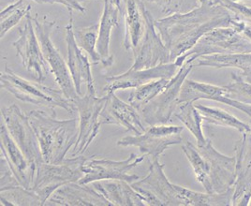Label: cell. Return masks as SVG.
<instances>
[{
	"instance_id": "obj_3",
	"label": "cell",
	"mask_w": 251,
	"mask_h": 206,
	"mask_svg": "<svg viewBox=\"0 0 251 206\" xmlns=\"http://www.w3.org/2000/svg\"><path fill=\"white\" fill-rule=\"evenodd\" d=\"M0 82L1 88L11 93L23 103H31L48 109L59 107L72 114L77 111L74 101L67 99L61 90L52 89L42 82L25 80L17 75L8 65L5 66V72H1Z\"/></svg>"
},
{
	"instance_id": "obj_14",
	"label": "cell",
	"mask_w": 251,
	"mask_h": 206,
	"mask_svg": "<svg viewBox=\"0 0 251 206\" xmlns=\"http://www.w3.org/2000/svg\"><path fill=\"white\" fill-rule=\"evenodd\" d=\"M147 30L138 50L133 53L134 62L130 70H145L171 62V53L157 33L155 21L149 10H146Z\"/></svg>"
},
{
	"instance_id": "obj_25",
	"label": "cell",
	"mask_w": 251,
	"mask_h": 206,
	"mask_svg": "<svg viewBox=\"0 0 251 206\" xmlns=\"http://www.w3.org/2000/svg\"><path fill=\"white\" fill-rule=\"evenodd\" d=\"M121 11L113 0H104V9L100 23L97 50L100 55L101 64L108 68L113 66L115 58L110 52V41L113 28L118 26Z\"/></svg>"
},
{
	"instance_id": "obj_41",
	"label": "cell",
	"mask_w": 251,
	"mask_h": 206,
	"mask_svg": "<svg viewBox=\"0 0 251 206\" xmlns=\"http://www.w3.org/2000/svg\"><path fill=\"white\" fill-rule=\"evenodd\" d=\"M113 1H114V2H115V1H116V0H113Z\"/></svg>"
},
{
	"instance_id": "obj_7",
	"label": "cell",
	"mask_w": 251,
	"mask_h": 206,
	"mask_svg": "<svg viewBox=\"0 0 251 206\" xmlns=\"http://www.w3.org/2000/svg\"><path fill=\"white\" fill-rule=\"evenodd\" d=\"M33 23L38 39L41 43L43 55L49 65L50 71L54 76L55 82L59 85V88L64 93L65 97L71 101H74L79 95L76 92L68 63L64 60L62 55L51 40V34L55 23L47 20L46 17L43 21H40L38 19V16L33 18Z\"/></svg>"
},
{
	"instance_id": "obj_21",
	"label": "cell",
	"mask_w": 251,
	"mask_h": 206,
	"mask_svg": "<svg viewBox=\"0 0 251 206\" xmlns=\"http://www.w3.org/2000/svg\"><path fill=\"white\" fill-rule=\"evenodd\" d=\"M66 42L68 47V67L72 74L76 92L82 96V85L85 84L86 90L95 89L94 79L91 72V64L86 54L78 46L74 36V20L71 19L66 26Z\"/></svg>"
},
{
	"instance_id": "obj_36",
	"label": "cell",
	"mask_w": 251,
	"mask_h": 206,
	"mask_svg": "<svg viewBox=\"0 0 251 206\" xmlns=\"http://www.w3.org/2000/svg\"><path fill=\"white\" fill-rule=\"evenodd\" d=\"M214 4L220 5L224 7L225 9L230 10L231 13H233L236 17L239 19L251 22V6L245 5L240 3L239 1H233V0H211Z\"/></svg>"
},
{
	"instance_id": "obj_18",
	"label": "cell",
	"mask_w": 251,
	"mask_h": 206,
	"mask_svg": "<svg viewBox=\"0 0 251 206\" xmlns=\"http://www.w3.org/2000/svg\"><path fill=\"white\" fill-rule=\"evenodd\" d=\"M72 182L58 187L46 202L52 206H113L93 185Z\"/></svg>"
},
{
	"instance_id": "obj_28",
	"label": "cell",
	"mask_w": 251,
	"mask_h": 206,
	"mask_svg": "<svg viewBox=\"0 0 251 206\" xmlns=\"http://www.w3.org/2000/svg\"><path fill=\"white\" fill-rule=\"evenodd\" d=\"M175 116L194 136L198 146H202L206 144L207 139L204 137L202 131L203 118L194 103H180L175 113Z\"/></svg>"
},
{
	"instance_id": "obj_1",
	"label": "cell",
	"mask_w": 251,
	"mask_h": 206,
	"mask_svg": "<svg viewBox=\"0 0 251 206\" xmlns=\"http://www.w3.org/2000/svg\"><path fill=\"white\" fill-rule=\"evenodd\" d=\"M188 13H178L155 21L161 39L171 53V62L191 50L207 32L218 27H234L237 17L211 0Z\"/></svg>"
},
{
	"instance_id": "obj_6",
	"label": "cell",
	"mask_w": 251,
	"mask_h": 206,
	"mask_svg": "<svg viewBox=\"0 0 251 206\" xmlns=\"http://www.w3.org/2000/svg\"><path fill=\"white\" fill-rule=\"evenodd\" d=\"M107 102V95L98 97L96 90H86L84 96H78L74 101L79 114V135L73 149V156L80 155L87 150L100 133L101 113Z\"/></svg>"
},
{
	"instance_id": "obj_11",
	"label": "cell",
	"mask_w": 251,
	"mask_h": 206,
	"mask_svg": "<svg viewBox=\"0 0 251 206\" xmlns=\"http://www.w3.org/2000/svg\"><path fill=\"white\" fill-rule=\"evenodd\" d=\"M163 169L164 164H160L158 159L152 160L148 175L131 185L145 198L147 206H182L176 185L168 180Z\"/></svg>"
},
{
	"instance_id": "obj_32",
	"label": "cell",
	"mask_w": 251,
	"mask_h": 206,
	"mask_svg": "<svg viewBox=\"0 0 251 206\" xmlns=\"http://www.w3.org/2000/svg\"><path fill=\"white\" fill-rule=\"evenodd\" d=\"M31 5L26 4L25 0H17L6 7L0 13V38L3 39L9 31L12 29L23 18H25L31 10Z\"/></svg>"
},
{
	"instance_id": "obj_15",
	"label": "cell",
	"mask_w": 251,
	"mask_h": 206,
	"mask_svg": "<svg viewBox=\"0 0 251 206\" xmlns=\"http://www.w3.org/2000/svg\"><path fill=\"white\" fill-rule=\"evenodd\" d=\"M200 153L207 161L214 193H222L232 187L236 180V157L221 154L207 139L206 144L198 146Z\"/></svg>"
},
{
	"instance_id": "obj_19",
	"label": "cell",
	"mask_w": 251,
	"mask_h": 206,
	"mask_svg": "<svg viewBox=\"0 0 251 206\" xmlns=\"http://www.w3.org/2000/svg\"><path fill=\"white\" fill-rule=\"evenodd\" d=\"M200 100L213 101L235 108L246 113L251 118V105L240 103L230 98L224 86H218L207 82H200L191 79H186L182 85L178 99V104L183 103H194Z\"/></svg>"
},
{
	"instance_id": "obj_12",
	"label": "cell",
	"mask_w": 251,
	"mask_h": 206,
	"mask_svg": "<svg viewBox=\"0 0 251 206\" xmlns=\"http://www.w3.org/2000/svg\"><path fill=\"white\" fill-rule=\"evenodd\" d=\"M12 45L21 57L23 66L31 73L33 78L37 82H45L50 68L43 55L30 14L26 15L25 24L19 28V39Z\"/></svg>"
},
{
	"instance_id": "obj_34",
	"label": "cell",
	"mask_w": 251,
	"mask_h": 206,
	"mask_svg": "<svg viewBox=\"0 0 251 206\" xmlns=\"http://www.w3.org/2000/svg\"><path fill=\"white\" fill-rule=\"evenodd\" d=\"M147 2L155 4L166 16L188 13L201 5L200 0H147Z\"/></svg>"
},
{
	"instance_id": "obj_29",
	"label": "cell",
	"mask_w": 251,
	"mask_h": 206,
	"mask_svg": "<svg viewBox=\"0 0 251 206\" xmlns=\"http://www.w3.org/2000/svg\"><path fill=\"white\" fill-rule=\"evenodd\" d=\"M1 205L15 206H44L41 197L31 188L21 185L4 186L0 188Z\"/></svg>"
},
{
	"instance_id": "obj_10",
	"label": "cell",
	"mask_w": 251,
	"mask_h": 206,
	"mask_svg": "<svg viewBox=\"0 0 251 206\" xmlns=\"http://www.w3.org/2000/svg\"><path fill=\"white\" fill-rule=\"evenodd\" d=\"M1 116L11 138L20 147L24 154L36 167L43 162L41 147L30 124L28 115L16 104L1 109Z\"/></svg>"
},
{
	"instance_id": "obj_37",
	"label": "cell",
	"mask_w": 251,
	"mask_h": 206,
	"mask_svg": "<svg viewBox=\"0 0 251 206\" xmlns=\"http://www.w3.org/2000/svg\"><path fill=\"white\" fill-rule=\"evenodd\" d=\"M67 5V10H69L70 15H73V10H78L81 12H84L85 9L82 5L83 1H89V0H63Z\"/></svg>"
},
{
	"instance_id": "obj_20",
	"label": "cell",
	"mask_w": 251,
	"mask_h": 206,
	"mask_svg": "<svg viewBox=\"0 0 251 206\" xmlns=\"http://www.w3.org/2000/svg\"><path fill=\"white\" fill-rule=\"evenodd\" d=\"M1 156H3L20 185L31 188L37 167L25 156L20 147L11 138L5 124L0 126Z\"/></svg>"
},
{
	"instance_id": "obj_40",
	"label": "cell",
	"mask_w": 251,
	"mask_h": 206,
	"mask_svg": "<svg viewBox=\"0 0 251 206\" xmlns=\"http://www.w3.org/2000/svg\"><path fill=\"white\" fill-rule=\"evenodd\" d=\"M250 206H251V203H250Z\"/></svg>"
},
{
	"instance_id": "obj_27",
	"label": "cell",
	"mask_w": 251,
	"mask_h": 206,
	"mask_svg": "<svg viewBox=\"0 0 251 206\" xmlns=\"http://www.w3.org/2000/svg\"><path fill=\"white\" fill-rule=\"evenodd\" d=\"M195 106L202 115L203 123L234 129L241 134L251 131L250 125L241 121L240 119L229 112H226L220 108L208 107L201 104H197Z\"/></svg>"
},
{
	"instance_id": "obj_13",
	"label": "cell",
	"mask_w": 251,
	"mask_h": 206,
	"mask_svg": "<svg viewBox=\"0 0 251 206\" xmlns=\"http://www.w3.org/2000/svg\"><path fill=\"white\" fill-rule=\"evenodd\" d=\"M147 154L129 156L120 161L109 159H88L84 165V177L78 182L80 184H91L100 180H124L129 184L140 179L136 175H130L129 172L145 160Z\"/></svg>"
},
{
	"instance_id": "obj_2",
	"label": "cell",
	"mask_w": 251,
	"mask_h": 206,
	"mask_svg": "<svg viewBox=\"0 0 251 206\" xmlns=\"http://www.w3.org/2000/svg\"><path fill=\"white\" fill-rule=\"evenodd\" d=\"M27 115L37 135L44 162L61 163L69 150L76 144L79 135V121L74 118L56 119L55 109H49V113L42 110H32Z\"/></svg>"
},
{
	"instance_id": "obj_8",
	"label": "cell",
	"mask_w": 251,
	"mask_h": 206,
	"mask_svg": "<svg viewBox=\"0 0 251 206\" xmlns=\"http://www.w3.org/2000/svg\"><path fill=\"white\" fill-rule=\"evenodd\" d=\"M193 68L191 64L185 63L170 80L167 87L140 111L145 123L155 126L171 122L179 105L178 99L182 85Z\"/></svg>"
},
{
	"instance_id": "obj_31",
	"label": "cell",
	"mask_w": 251,
	"mask_h": 206,
	"mask_svg": "<svg viewBox=\"0 0 251 206\" xmlns=\"http://www.w3.org/2000/svg\"><path fill=\"white\" fill-rule=\"evenodd\" d=\"M170 80L171 79L161 78L137 87L129 95L127 102L140 112L167 87Z\"/></svg>"
},
{
	"instance_id": "obj_24",
	"label": "cell",
	"mask_w": 251,
	"mask_h": 206,
	"mask_svg": "<svg viewBox=\"0 0 251 206\" xmlns=\"http://www.w3.org/2000/svg\"><path fill=\"white\" fill-rule=\"evenodd\" d=\"M91 184L113 206H147L145 198L124 180H100Z\"/></svg>"
},
{
	"instance_id": "obj_4",
	"label": "cell",
	"mask_w": 251,
	"mask_h": 206,
	"mask_svg": "<svg viewBox=\"0 0 251 206\" xmlns=\"http://www.w3.org/2000/svg\"><path fill=\"white\" fill-rule=\"evenodd\" d=\"M247 52H251V41L240 31L234 27H218L207 32L191 50L179 56L175 63L180 69L185 63L190 64L203 55Z\"/></svg>"
},
{
	"instance_id": "obj_5",
	"label": "cell",
	"mask_w": 251,
	"mask_h": 206,
	"mask_svg": "<svg viewBox=\"0 0 251 206\" xmlns=\"http://www.w3.org/2000/svg\"><path fill=\"white\" fill-rule=\"evenodd\" d=\"M88 156L76 155L64 159L61 163L38 165L31 189L41 197L44 206L52 193L61 185L79 182L84 177V165Z\"/></svg>"
},
{
	"instance_id": "obj_33",
	"label": "cell",
	"mask_w": 251,
	"mask_h": 206,
	"mask_svg": "<svg viewBox=\"0 0 251 206\" xmlns=\"http://www.w3.org/2000/svg\"><path fill=\"white\" fill-rule=\"evenodd\" d=\"M100 24L87 27H77L74 29V36L78 46L85 52L93 64L101 62L100 53L97 50Z\"/></svg>"
},
{
	"instance_id": "obj_38",
	"label": "cell",
	"mask_w": 251,
	"mask_h": 206,
	"mask_svg": "<svg viewBox=\"0 0 251 206\" xmlns=\"http://www.w3.org/2000/svg\"><path fill=\"white\" fill-rule=\"evenodd\" d=\"M234 28L240 31L246 38H248L250 41H251V26H249L246 21L238 18Z\"/></svg>"
},
{
	"instance_id": "obj_23",
	"label": "cell",
	"mask_w": 251,
	"mask_h": 206,
	"mask_svg": "<svg viewBox=\"0 0 251 206\" xmlns=\"http://www.w3.org/2000/svg\"><path fill=\"white\" fill-rule=\"evenodd\" d=\"M115 5L119 8L125 20L124 47L126 50H131L134 53L147 30V8L142 0H118Z\"/></svg>"
},
{
	"instance_id": "obj_26",
	"label": "cell",
	"mask_w": 251,
	"mask_h": 206,
	"mask_svg": "<svg viewBox=\"0 0 251 206\" xmlns=\"http://www.w3.org/2000/svg\"><path fill=\"white\" fill-rule=\"evenodd\" d=\"M193 67H210L214 69H238L241 77L251 82V52L203 55L190 63Z\"/></svg>"
},
{
	"instance_id": "obj_9",
	"label": "cell",
	"mask_w": 251,
	"mask_h": 206,
	"mask_svg": "<svg viewBox=\"0 0 251 206\" xmlns=\"http://www.w3.org/2000/svg\"><path fill=\"white\" fill-rule=\"evenodd\" d=\"M184 128L181 126L155 125L149 126L147 130L141 135L126 136L117 142L119 146H135L142 154L150 156L152 160L158 159L168 147L182 143V132Z\"/></svg>"
},
{
	"instance_id": "obj_30",
	"label": "cell",
	"mask_w": 251,
	"mask_h": 206,
	"mask_svg": "<svg viewBox=\"0 0 251 206\" xmlns=\"http://www.w3.org/2000/svg\"><path fill=\"white\" fill-rule=\"evenodd\" d=\"M182 150L194 171L197 181L204 187L206 192L214 193L210 178L209 166L202 154L200 153L197 145L187 142L182 146Z\"/></svg>"
},
{
	"instance_id": "obj_39",
	"label": "cell",
	"mask_w": 251,
	"mask_h": 206,
	"mask_svg": "<svg viewBox=\"0 0 251 206\" xmlns=\"http://www.w3.org/2000/svg\"><path fill=\"white\" fill-rule=\"evenodd\" d=\"M233 1H243V0H233ZM246 1H251V0H246Z\"/></svg>"
},
{
	"instance_id": "obj_22",
	"label": "cell",
	"mask_w": 251,
	"mask_h": 206,
	"mask_svg": "<svg viewBox=\"0 0 251 206\" xmlns=\"http://www.w3.org/2000/svg\"><path fill=\"white\" fill-rule=\"evenodd\" d=\"M106 95L107 102L101 113L103 125H117L134 135H141L147 130L144 119L136 108L121 101L115 93H106Z\"/></svg>"
},
{
	"instance_id": "obj_16",
	"label": "cell",
	"mask_w": 251,
	"mask_h": 206,
	"mask_svg": "<svg viewBox=\"0 0 251 206\" xmlns=\"http://www.w3.org/2000/svg\"><path fill=\"white\" fill-rule=\"evenodd\" d=\"M179 71L175 62L158 65L157 67L145 70H128L127 72L106 78V85L103 87L105 93H115L117 90H126L137 88L147 82L165 78L172 79Z\"/></svg>"
},
{
	"instance_id": "obj_17",
	"label": "cell",
	"mask_w": 251,
	"mask_h": 206,
	"mask_svg": "<svg viewBox=\"0 0 251 206\" xmlns=\"http://www.w3.org/2000/svg\"><path fill=\"white\" fill-rule=\"evenodd\" d=\"M236 180L233 185L232 206H250L251 200V131L242 133L234 145Z\"/></svg>"
},
{
	"instance_id": "obj_35",
	"label": "cell",
	"mask_w": 251,
	"mask_h": 206,
	"mask_svg": "<svg viewBox=\"0 0 251 206\" xmlns=\"http://www.w3.org/2000/svg\"><path fill=\"white\" fill-rule=\"evenodd\" d=\"M232 82L225 85L227 95L240 103L251 105V82H246L239 73L231 72Z\"/></svg>"
}]
</instances>
